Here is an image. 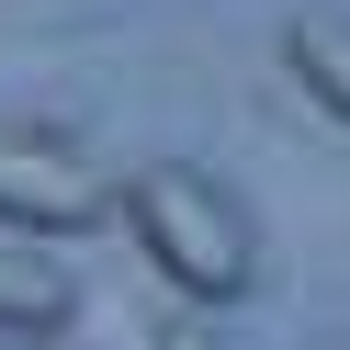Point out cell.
<instances>
[{
	"instance_id": "7",
	"label": "cell",
	"mask_w": 350,
	"mask_h": 350,
	"mask_svg": "<svg viewBox=\"0 0 350 350\" xmlns=\"http://www.w3.org/2000/svg\"><path fill=\"white\" fill-rule=\"evenodd\" d=\"M327 350H350V339H327Z\"/></svg>"
},
{
	"instance_id": "6",
	"label": "cell",
	"mask_w": 350,
	"mask_h": 350,
	"mask_svg": "<svg viewBox=\"0 0 350 350\" xmlns=\"http://www.w3.org/2000/svg\"><path fill=\"white\" fill-rule=\"evenodd\" d=\"M0 350H68V339H46V327H0Z\"/></svg>"
},
{
	"instance_id": "2",
	"label": "cell",
	"mask_w": 350,
	"mask_h": 350,
	"mask_svg": "<svg viewBox=\"0 0 350 350\" xmlns=\"http://www.w3.org/2000/svg\"><path fill=\"white\" fill-rule=\"evenodd\" d=\"M113 215V181L91 170V147L68 124H34V113H0V226L12 237H91Z\"/></svg>"
},
{
	"instance_id": "4",
	"label": "cell",
	"mask_w": 350,
	"mask_h": 350,
	"mask_svg": "<svg viewBox=\"0 0 350 350\" xmlns=\"http://www.w3.org/2000/svg\"><path fill=\"white\" fill-rule=\"evenodd\" d=\"M68 317V271L46 249H0V327H57Z\"/></svg>"
},
{
	"instance_id": "3",
	"label": "cell",
	"mask_w": 350,
	"mask_h": 350,
	"mask_svg": "<svg viewBox=\"0 0 350 350\" xmlns=\"http://www.w3.org/2000/svg\"><path fill=\"white\" fill-rule=\"evenodd\" d=\"M282 68H294V91L350 136V12H327V0L294 12V23H282Z\"/></svg>"
},
{
	"instance_id": "5",
	"label": "cell",
	"mask_w": 350,
	"mask_h": 350,
	"mask_svg": "<svg viewBox=\"0 0 350 350\" xmlns=\"http://www.w3.org/2000/svg\"><path fill=\"white\" fill-rule=\"evenodd\" d=\"M159 350H226V339H215L204 317H170V327H159Z\"/></svg>"
},
{
	"instance_id": "1",
	"label": "cell",
	"mask_w": 350,
	"mask_h": 350,
	"mask_svg": "<svg viewBox=\"0 0 350 350\" xmlns=\"http://www.w3.org/2000/svg\"><path fill=\"white\" fill-rule=\"evenodd\" d=\"M113 215H124V237L147 249V271H159L170 294H192V305H237V294L260 282V226H249V204H237L215 170H192V159L124 170V181H113Z\"/></svg>"
}]
</instances>
